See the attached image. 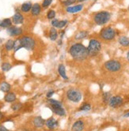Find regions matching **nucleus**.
Listing matches in <instances>:
<instances>
[{"label": "nucleus", "mask_w": 129, "mask_h": 131, "mask_svg": "<svg viewBox=\"0 0 129 131\" xmlns=\"http://www.w3.org/2000/svg\"><path fill=\"white\" fill-rule=\"evenodd\" d=\"M6 32L11 36H20L23 33V30L22 28L17 26H11L6 29Z\"/></svg>", "instance_id": "8"}, {"label": "nucleus", "mask_w": 129, "mask_h": 131, "mask_svg": "<svg viewBox=\"0 0 129 131\" xmlns=\"http://www.w3.org/2000/svg\"><path fill=\"white\" fill-rule=\"evenodd\" d=\"M16 99H17L16 95L14 92H7L6 94V96H4V100L7 103H13L16 100Z\"/></svg>", "instance_id": "20"}, {"label": "nucleus", "mask_w": 129, "mask_h": 131, "mask_svg": "<svg viewBox=\"0 0 129 131\" xmlns=\"http://www.w3.org/2000/svg\"><path fill=\"white\" fill-rule=\"evenodd\" d=\"M53 0H44L42 2V5H41V7L43 8H48V6H50V5L52 3Z\"/></svg>", "instance_id": "34"}, {"label": "nucleus", "mask_w": 129, "mask_h": 131, "mask_svg": "<svg viewBox=\"0 0 129 131\" xmlns=\"http://www.w3.org/2000/svg\"><path fill=\"white\" fill-rule=\"evenodd\" d=\"M87 51L88 55L90 57H95L101 51L102 46H101V43L97 39H91L89 42V45L87 47Z\"/></svg>", "instance_id": "2"}, {"label": "nucleus", "mask_w": 129, "mask_h": 131, "mask_svg": "<svg viewBox=\"0 0 129 131\" xmlns=\"http://www.w3.org/2000/svg\"><path fill=\"white\" fill-rule=\"evenodd\" d=\"M76 1H78V2H79V3H82V2L86 1V0H76Z\"/></svg>", "instance_id": "42"}, {"label": "nucleus", "mask_w": 129, "mask_h": 131, "mask_svg": "<svg viewBox=\"0 0 129 131\" xmlns=\"http://www.w3.org/2000/svg\"><path fill=\"white\" fill-rule=\"evenodd\" d=\"M58 36H59V32L57 31V29L56 28H51L50 30H49V38L52 41H55L58 38Z\"/></svg>", "instance_id": "17"}, {"label": "nucleus", "mask_w": 129, "mask_h": 131, "mask_svg": "<svg viewBox=\"0 0 129 131\" xmlns=\"http://www.w3.org/2000/svg\"><path fill=\"white\" fill-rule=\"evenodd\" d=\"M124 117H125V118H127V117H129V112H127V113L124 114Z\"/></svg>", "instance_id": "41"}, {"label": "nucleus", "mask_w": 129, "mask_h": 131, "mask_svg": "<svg viewBox=\"0 0 129 131\" xmlns=\"http://www.w3.org/2000/svg\"><path fill=\"white\" fill-rule=\"evenodd\" d=\"M64 33H65V32H64V31H62V32H60V33H59L61 40L63 39V36H64Z\"/></svg>", "instance_id": "38"}, {"label": "nucleus", "mask_w": 129, "mask_h": 131, "mask_svg": "<svg viewBox=\"0 0 129 131\" xmlns=\"http://www.w3.org/2000/svg\"><path fill=\"white\" fill-rule=\"evenodd\" d=\"M21 48H22V46H21V43H20V40L19 39H17V40H14V52H16V51H17L19 49H21Z\"/></svg>", "instance_id": "31"}, {"label": "nucleus", "mask_w": 129, "mask_h": 131, "mask_svg": "<svg viewBox=\"0 0 129 131\" xmlns=\"http://www.w3.org/2000/svg\"><path fill=\"white\" fill-rule=\"evenodd\" d=\"M104 67L105 70H107L109 72H118L119 70H121L122 65L117 60L115 59H110L106 61L104 63Z\"/></svg>", "instance_id": "6"}, {"label": "nucleus", "mask_w": 129, "mask_h": 131, "mask_svg": "<svg viewBox=\"0 0 129 131\" xmlns=\"http://www.w3.org/2000/svg\"><path fill=\"white\" fill-rule=\"evenodd\" d=\"M62 43H63V41H62V40L60 39V40H59V41L58 42V44H59V45H60V44H62Z\"/></svg>", "instance_id": "43"}, {"label": "nucleus", "mask_w": 129, "mask_h": 131, "mask_svg": "<svg viewBox=\"0 0 129 131\" xmlns=\"http://www.w3.org/2000/svg\"><path fill=\"white\" fill-rule=\"evenodd\" d=\"M12 68V65L10 63V62H3L2 63V66H1V69L3 72H8L9 70H11Z\"/></svg>", "instance_id": "27"}, {"label": "nucleus", "mask_w": 129, "mask_h": 131, "mask_svg": "<svg viewBox=\"0 0 129 131\" xmlns=\"http://www.w3.org/2000/svg\"><path fill=\"white\" fill-rule=\"evenodd\" d=\"M83 129H84V123L82 120H77L71 127V131H82Z\"/></svg>", "instance_id": "12"}, {"label": "nucleus", "mask_w": 129, "mask_h": 131, "mask_svg": "<svg viewBox=\"0 0 129 131\" xmlns=\"http://www.w3.org/2000/svg\"><path fill=\"white\" fill-rule=\"evenodd\" d=\"M30 12H31L32 16L37 17L38 15H40V14L41 12V6L39 3H34V4H33Z\"/></svg>", "instance_id": "13"}, {"label": "nucleus", "mask_w": 129, "mask_h": 131, "mask_svg": "<svg viewBox=\"0 0 129 131\" xmlns=\"http://www.w3.org/2000/svg\"><path fill=\"white\" fill-rule=\"evenodd\" d=\"M99 35L102 40L105 41H111L116 37V32L113 28L108 26V27L103 28V29L101 30Z\"/></svg>", "instance_id": "4"}, {"label": "nucleus", "mask_w": 129, "mask_h": 131, "mask_svg": "<svg viewBox=\"0 0 129 131\" xmlns=\"http://www.w3.org/2000/svg\"><path fill=\"white\" fill-rule=\"evenodd\" d=\"M126 57H127V61L129 62V51H127V53Z\"/></svg>", "instance_id": "40"}, {"label": "nucleus", "mask_w": 129, "mask_h": 131, "mask_svg": "<svg viewBox=\"0 0 129 131\" xmlns=\"http://www.w3.org/2000/svg\"><path fill=\"white\" fill-rule=\"evenodd\" d=\"M33 125L36 126V127H37V128H41L42 126H44L45 124V121L44 119L41 117V116H36L33 118Z\"/></svg>", "instance_id": "14"}, {"label": "nucleus", "mask_w": 129, "mask_h": 131, "mask_svg": "<svg viewBox=\"0 0 129 131\" xmlns=\"http://www.w3.org/2000/svg\"><path fill=\"white\" fill-rule=\"evenodd\" d=\"M111 19V14L106 10H101L94 15V21L97 25H104Z\"/></svg>", "instance_id": "3"}, {"label": "nucleus", "mask_w": 129, "mask_h": 131, "mask_svg": "<svg viewBox=\"0 0 129 131\" xmlns=\"http://www.w3.org/2000/svg\"><path fill=\"white\" fill-rule=\"evenodd\" d=\"M75 2H76V0H64V1H63V4L67 7V6H72Z\"/></svg>", "instance_id": "35"}, {"label": "nucleus", "mask_w": 129, "mask_h": 131, "mask_svg": "<svg viewBox=\"0 0 129 131\" xmlns=\"http://www.w3.org/2000/svg\"><path fill=\"white\" fill-rule=\"evenodd\" d=\"M47 18L48 20H52L54 19L55 17H56V12L54 10H49L48 12H47Z\"/></svg>", "instance_id": "29"}, {"label": "nucleus", "mask_w": 129, "mask_h": 131, "mask_svg": "<svg viewBox=\"0 0 129 131\" xmlns=\"http://www.w3.org/2000/svg\"><path fill=\"white\" fill-rule=\"evenodd\" d=\"M12 20L11 18H5V19L0 21V27L1 28H5V29H7V28L11 27L12 25Z\"/></svg>", "instance_id": "22"}, {"label": "nucleus", "mask_w": 129, "mask_h": 131, "mask_svg": "<svg viewBox=\"0 0 129 131\" xmlns=\"http://www.w3.org/2000/svg\"><path fill=\"white\" fill-rule=\"evenodd\" d=\"M118 43L123 47H128L129 46V38L125 36H121L118 38Z\"/></svg>", "instance_id": "21"}, {"label": "nucleus", "mask_w": 129, "mask_h": 131, "mask_svg": "<svg viewBox=\"0 0 129 131\" xmlns=\"http://www.w3.org/2000/svg\"><path fill=\"white\" fill-rule=\"evenodd\" d=\"M20 40V43L22 48L28 51H33L36 47V41L30 36H22Z\"/></svg>", "instance_id": "5"}, {"label": "nucleus", "mask_w": 129, "mask_h": 131, "mask_svg": "<svg viewBox=\"0 0 129 131\" xmlns=\"http://www.w3.org/2000/svg\"><path fill=\"white\" fill-rule=\"evenodd\" d=\"M12 23L16 25H22L24 23V21H25V18H24V16L22 14L21 12L19 11H16V13L14 14V16L12 17Z\"/></svg>", "instance_id": "10"}, {"label": "nucleus", "mask_w": 129, "mask_h": 131, "mask_svg": "<svg viewBox=\"0 0 129 131\" xmlns=\"http://www.w3.org/2000/svg\"><path fill=\"white\" fill-rule=\"evenodd\" d=\"M89 32L85 30H82V31H79L78 32H77L75 36V39L76 40H83L85 38L88 36Z\"/></svg>", "instance_id": "19"}, {"label": "nucleus", "mask_w": 129, "mask_h": 131, "mask_svg": "<svg viewBox=\"0 0 129 131\" xmlns=\"http://www.w3.org/2000/svg\"><path fill=\"white\" fill-rule=\"evenodd\" d=\"M90 109H91V105L88 104V103H86V104H84L81 107H79L80 111H89Z\"/></svg>", "instance_id": "32"}, {"label": "nucleus", "mask_w": 129, "mask_h": 131, "mask_svg": "<svg viewBox=\"0 0 129 131\" xmlns=\"http://www.w3.org/2000/svg\"><path fill=\"white\" fill-rule=\"evenodd\" d=\"M83 10V5L78 4L75 6H71L66 7V11L69 14H76Z\"/></svg>", "instance_id": "11"}, {"label": "nucleus", "mask_w": 129, "mask_h": 131, "mask_svg": "<svg viewBox=\"0 0 129 131\" xmlns=\"http://www.w3.org/2000/svg\"><path fill=\"white\" fill-rule=\"evenodd\" d=\"M45 125L48 129H55L58 126V122L56 119H55L54 118H50L48 120L45 121Z\"/></svg>", "instance_id": "15"}, {"label": "nucleus", "mask_w": 129, "mask_h": 131, "mask_svg": "<svg viewBox=\"0 0 129 131\" xmlns=\"http://www.w3.org/2000/svg\"><path fill=\"white\" fill-rule=\"evenodd\" d=\"M48 104H50V106L52 108H56V107H61L63 106L62 103L59 100H52V99H48Z\"/></svg>", "instance_id": "24"}, {"label": "nucleus", "mask_w": 129, "mask_h": 131, "mask_svg": "<svg viewBox=\"0 0 129 131\" xmlns=\"http://www.w3.org/2000/svg\"><path fill=\"white\" fill-rule=\"evenodd\" d=\"M22 107V103H14L11 105V109L14 111H20Z\"/></svg>", "instance_id": "30"}, {"label": "nucleus", "mask_w": 129, "mask_h": 131, "mask_svg": "<svg viewBox=\"0 0 129 131\" xmlns=\"http://www.w3.org/2000/svg\"><path fill=\"white\" fill-rule=\"evenodd\" d=\"M108 104L111 107H118L123 104V98L120 96H112L108 101Z\"/></svg>", "instance_id": "9"}, {"label": "nucleus", "mask_w": 129, "mask_h": 131, "mask_svg": "<svg viewBox=\"0 0 129 131\" xmlns=\"http://www.w3.org/2000/svg\"><path fill=\"white\" fill-rule=\"evenodd\" d=\"M0 131H9L4 126L0 125Z\"/></svg>", "instance_id": "37"}, {"label": "nucleus", "mask_w": 129, "mask_h": 131, "mask_svg": "<svg viewBox=\"0 0 129 131\" xmlns=\"http://www.w3.org/2000/svg\"><path fill=\"white\" fill-rule=\"evenodd\" d=\"M52 111H53V112L55 114L59 115V116H64L66 115V111H65V110H64V108H63V107L52 108Z\"/></svg>", "instance_id": "26"}, {"label": "nucleus", "mask_w": 129, "mask_h": 131, "mask_svg": "<svg viewBox=\"0 0 129 131\" xmlns=\"http://www.w3.org/2000/svg\"><path fill=\"white\" fill-rule=\"evenodd\" d=\"M14 40L12 39L8 40L6 43H5V48L7 51H11L14 49Z\"/></svg>", "instance_id": "25"}, {"label": "nucleus", "mask_w": 129, "mask_h": 131, "mask_svg": "<svg viewBox=\"0 0 129 131\" xmlns=\"http://www.w3.org/2000/svg\"><path fill=\"white\" fill-rule=\"evenodd\" d=\"M127 10H128V11H129V6H128V7H127Z\"/></svg>", "instance_id": "44"}, {"label": "nucleus", "mask_w": 129, "mask_h": 131, "mask_svg": "<svg viewBox=\"0 0 129 131\" xmlns=\"http://www.w3.org/2000/svg\"><path fill=\"white\" fill-rule=\"evenodd\" d=\"M3 114L2 113L1 111H0V121L3 119Z\"/></svg>", "instance_id": "39"}, {"label": "nucleus", "mask_w": 129, "mask_h": 131, "mask_svg": "<svg viewBox=\"0 0 129 131\" xmlns=\"http://www.w3.org/2000/svg\"><path fill=\"white\" fill-rule=\"evenodd\" d=\"M67 98L73 103H78L82 100V93L78 89L72 88L67 90Z\"/></svg>", "instance_id": "7"}, {"label": "nucleus", "mask_w": 129, "mask_h": 131, "mask_svg": "<svg viewBox=\"0 0 129 131\" xmlns=\"http://www.w3.org/2000/svg\"><path fill=\"white\" fill-rule=\"evenodd\" d=\"M11 89V85L6 81H3L1 84H0V90L3 92H9Z\"/></svg>", "instance_id": "23"}, {"label": "nucleus", "mask_w": 129, "mask_h": 131, "mask_svg": "<svg viewBox=\"0 0 129 131\" xmlns=\"http://www.w3.org/2000/svg\"><path fill=\"white\" fill-rule=\"evenodd\" d=\"M58 73L59 76L63 79V80H68V77L67 76L66 73V67L63 64H59L58 67Z\"/></svg>", "instance_id": "16"}, {"label": "nucleus", "mask_w": 129, "mask_h": 131, "mask_svg": "<svg viewBox=\"0 0 129 131\" xmlns=\"http://www.w3.org/2000/svg\"><path fill=\"white\" fill-rule=\"evenodd\" d=\"M69 54L73 60L76 62L84 61L89 56L86 47H85L81 43H73L69 48Z\"/></svg>", "instance_id": "1"}, {"label": "nucleus", "mask_w": 129, "mask_h": 131, "mask_svg": "<svg viewBox=\"0 0 129 131\" xmlns=\"http://www.w3.org/2000/svg\"><path fill=\"white\" fill-rule=\"evenodd\" d=\"M32 3L31 2H26L22 4L21 6V11L23 13H29L31 10V8H32Z\"/></svg>", "instance_id": "18"}, {"label": "nucleus", "mask_w": 129, "mask_h": 131, "mask_svg": "<svg viewBox=\"0 0 129 131\" xmlns=\"http://www.w3.org/2000/svg\"><path fill=\"white\" fill-rule=\"evenodd\" d=\"M55 94V91L54 90H50L47 92V95H46V96H47L48 99H51V97H52V96Z\"/></svg>", "instance_id": "36"}, {"label": "nucleus", "mask_w": 129, "mask_h": 131, "mask_svg": "<svg viewBox=\"0 0 129 131\" xmlns=\"http://www.w3.org/2000/svg\"><path fill=\"white\" fill-rule=\"evenodd\" d=\"M111 94L109 92H105L103 94V101L105 103V104H108V101L111 98Z\"/></svg>", "instance_id": "33"}, {"label": "nucleus", "mask_w": 129, "mask_h": 131, "mask_svg": "<svg viewBox=\"0 0 129 131\" xmlns=\"http://www.w3.org/2000/svg\"><path fill=\"white\" fill-rule=\"evenodd\" d=\"M68 23V21L67 20H61L58 21V24L56 25V29H63L64 27H65Z\"/></svg>", "instance_id": "28"}]
</instances>
